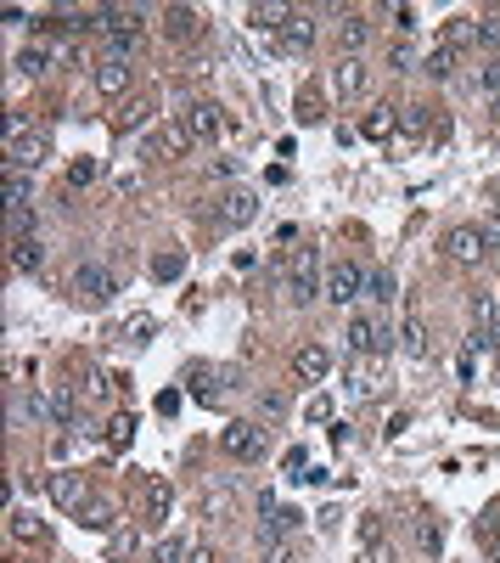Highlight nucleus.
<instances>
[{"instance_id": "23", "label": "nucleus", "mask_w": 500, "mask_h": 563, "mask_svg": "<svg viewBox=\"0 0 500 563\" xmlns=\"http://www.w3.org/2000/svg\"><path fill=\"white\" fill-rule=\"evenodd\" d=\"M473 46L500 57V12H489V17H473Z\"/></svg>"}, {"instance_id": "34", "label": "nucleus", "mask_w": 500, "mask_h": 563, "mask_svg": "<svg viewBox=\"0 0 500 563\" xmlns=\"http://www.w3.org/2000/svg\"><path fill=\"white\" fill-rule=\"evenodd\" d=\"M416 547H422L427 558H439V547H444V536H439V524H427V518H416Z\"/></svg>"}, {"instance_id": "44", "label": "nucleus", "mask_w": 500, "mask_h": 563, "mask_svg": "<svg viewBox=\"0 0 500 563\" xmlns=\"http://www.w3.org/2000/svg\"><path fill=\"white\" fill-rule=\"evenodd\" d=\"M304 417L310 422H332V394H315V401L304 406Z\"/></svg>"}, {"instance_id": "26", "label": "nucleus", "mask_w": 500, "mask_h": 563, "mask_svg": "<svg viewBox=\"0 0 500 563\" xmlns=\"http://www.w3.org/2000/svg\"><path fill=\"white\" fill-rule=\"evenodd\" d=\"M152 119V102H124L118 113H113V124H118V136H129V130H141Z\"/></svg>"}, {"instance_id": "45", "label": "nucleus", "mask_w": 500, "mask_h": 563, "mask_svg": "<svg viewBox=\"0 0 500 563\" xmlns=\"http://www.w3.org/2000/svg\"><path fill=\"white\" fill-rule=\"evenodd\" d=\"M203 513H214V518H225L230 513V490H214L209 502H203Z\"/></svg>"}, {"instance_id": "41", "label": "nucleus", "mask_w": 500, "mask_h": 563, "mask_svg": "<svg viewBox=\"0 0 500 563\" xmlns=\"http://www.w3.org/2000/svg\"><path fill=\"white\" fill-rule=\"evenodd\" d=\"M129 552H136V536H129V529H118V536L107 541V558L118 563V558H129Z\"/></svg>"}, {"instance_id": "28", "label": "nucleus", "mask_w": 500, "mask_h": 563, "mask_svg": "<svg viewBox=\"0 0 500 563\" xmlns=\"http://www.w3.org/2000/svg\"><path fill=\"white\" fill-rule=\"evenodd\" d=\"M152 276H158V282H180V276H186V254H180V248L158 254V259H152Z\"/></svg>"}, {"instance_id": "31", "label": "nucleus", "mask_w": 500, "mask_h": 563, "mask_svg": "<svg viewBox=\"0 0 500 563\" xmlns=\"http://www.w3.org/2000/svg\"><path fill=\"white\" fill-rule=\"evenodd\" d=\"M393 124H399V108H377L372 119H365V136H372V141H383Z\"/></svg>"}, {"instance_id": "9", "label": "nucleus", "mask_w": 500, "mask_h": 563, "mask_svg": "<svg viewBox=\"0 0 500 563\" xmlns=\"http://www.w3.org/2000/svg\"><path fill=\"white\" fill-rule=\"evenodd\" d=\"M365 79H372V68H365V57H338V68H332V90H338L343 102H354V96L365 90Z\"/></svg>"}, {"instance_id": "11", "label": "nucleus", "mask_w": 500, "mask_h": 563, "mask_svg": "<svg viewBox=\"0 0 500 563\" xmlns=\"http://www.w3.org/2000/svg\"><path fill=\"white\" fill-rule=\"evenodd\" d=\"M292 372H298V383H321L332 372V349L326 344H304V349L292 355Z\"/></svg>"}, {"instance_id": "5", "label": "nucleus", "mask_w": 500, "mask_h": 563, "mask_svg": "<svg viewBox=\"0 0 500 563\" xmlns=\"http://www.w3.org/2000/svg\"><path fill=\"white\" fill-rule=\"evenodd\" d=\"M444 254H450L455 265H484V259H489L484 225H450V231H444Z\"/></svg>"}, {"instance_id": "15", "label": "nucleus", "mask_w": 500, "mask_h": 563, "mask_svg": "<svg viewBox=\"0 0 500 563\" xmlns=\"http://www.w3.org/2000/svg\"><path fill=\"white\" fill-rule=\"evenodd\" d=\"M180 152H191V130H186V119L163 124L158 136H152V158H180Z\"/></svg>"}, {"instance_id": "47", "label": "nucleus", "mask_w": 500, "mask_h": 563, "mask_svg": "<svg viewBox=\"0 0 500 563\" xmlns=\"http://www.w3.org/2000/svg\"><path fill=\"white\" fill-rule=\"evenodd\" d=\"M169 502H175V495H169V485H152V513H158V518L169 513Z\"/></svg>"}, {"instance_id": "14", "label": "nucleus", "mask_w": 500, "mask_h": 563, "mask_svg": "<svg viewBox=\"0 0 500 563\" xmlns=\"http://www.w3.org/2000/svg\"><path fill=\"white\" fill-rule=\"evenodd\" d=\"M219 124H225V119H219V108H214V102H191V108H186V130H191V141H214V136H219Z\"/></svg>"}, {"instance_id": "46", "label": "nucleus", "mask_w": 500, "mask_h": 563, "mask_svg": "<svg viewBox=\"0 0 500 563\" xmlns=\"http://www.w3.org/2000/svg\"><path fill=\"white\" fill-rule=\"evenodd\" d=\"M124 333H129V344H147V339H152V321H147V316H136V321L124 327Z\"/></svg>"}, {"instance_id": "32", "label": "nucleus", "mask_w": 500, "mask_h": 563, "mask_svg": "<svg viewBox=\"0 0 500 563\" xmlns=\"http://www.w3.org/2000/svg\"><path fill=\"white\" fill-rule=\"evenodd\" d=\"M12 536H17V541H40L46 524H40L35 513H12Z\"/></svg>"}, {"instance_id": "4", "label": "nucleus", "mask_w": 500, "mask_h": 563, "mask_svg": "<svg viewBox=\"0 0 500 563\" xmlns=\"http://www.w3.org/2000/svg\"><path fill=\"white\" fill-rule=\"evenodd\" d=\"M253 214H259V197H253L248 186H225V192L214 197V225H225V231L253 225Z\"/></svg>"}, {"instance_id": "52", "label": "nucleus", "mask_w": 500, "mask_h": 563, "mask_svg": "<svg viewBox=\"0 0 500 563\" xmlns=\"http://www.w3.org/2000/svg\"><path fill=\"white\" fill-rule=\"evenodd\" d=\"M186 563H214V558H209V552H191V558H186Z\"/></svg>"}, {"instance_id": "38", "label": "nucleus", "mask_w": 500, "mask_h": 563, "mask_svg": "<svg viewBox=\"0 0 500 563\" xmlns=\"http://www.w3.org/2000/svg\"><path fill=\"white\" fill-rule=\"evenodd\" d=\"M478 85H484V96H489V102H500V57H489L484 68H478Z\"/></svg>"}, {"instance_id": "20", "label": "nucleus", "mask_w": 500, "mask_h": 563, "mask_svg": "<svg viewBox=\"0 0 500 563\" xmlns=\"http://www.w3.org/2000/svg\"><path fill=\"white\" fill-rule=\"evenodd\" d=\"M292 17V6H281V0H259V6H248V23L253 28H270V35H281Z\"/></svg>"}, {"instance_id": "18", "label": "nucleus", "mask_w": 500, "mask_h": 563, "mask_svg": "<svg viewBox=\"0 0 500 563\" xmlns=\"http://www.w3.org/2000/svg\"><path fill=\"white\" fill-rule=\"evenodd\" d=\"M276 40H281V51H310V46H315V23H310V12H292Z\"/></svg>"}, {"instance_id": "42", "label": "nucleus", "mask_w": 500, "mask_h": 563, "mask_svg": "<svg viewBox=\"0 0 500 563\" xmlns=\"http://www.w3.org/2000/svg\"><path fill=\"white\" fill-rule=\"evenodd\" d=\"M281 468H287V479H298V474L310 468V451H304V445H292V451H287V462H281Z\"/></svg>"}, {"instance_id": "24", "label": "nucleus", "mask_w": 500, "mask_h": 563, "mask_svg": "<svg viewBox=\"0 0 500 563\" xmlns=\"http://www.w3.org/2000/svg\"><path fill=\"white\" fill-rule=\"evenodd\" d=\"M455 68H461V51L433 46V57H427V68H422V74H433V79H455Z\"/></svg>"}, {"instance_id": "25", "label": "nucleus", "mask_w": 500, "mask_h": 563, "mask_svg": "<svg viewBox=\"0 0 500 563\" xmlns=\"http://www.w3.org/2000/svg\"><path fill=\"white\" fill-rule=\"evenodd\" d=\"M40 259H46V248L35 237H12V265L17 271H40Z\"/></svg>"}, {"instance_id": "30", "label": "nucleus", "mask_w": 500, "mask_h": 563, "mask_svg": "<svg viewBox=\"0 0 500 563\" xmlns=\"http://www.w3.org/2000/svg\"><path fill=\"white\" fill-rule=\"evenodd\" d=\"M163 23H169L175 40H191V35H197V12H191V6H169V12H163Z\"/></svg>"}, {"instance_id": "48", "label": "nucleus", "mask_w": 500, "mask_h": 563, "mask_svg": "<svg viewBox=\"0 0 500 563\" xmlns=\"http://www.w3.org/2000/svg\"><path fill=\"white\" fill-rule=\"evenodd\" d=\"M237 170H242V158H214V175H219V181H230Z\"/></svg>"}, {"instance_id": "33", "label": "nucleus", "mask_w": 500, "mask_h": 563, "mask_svg": "<svg viewBox=\"0 0 500 563\" xmlns=\"http://www.w3.org/2000/svg\"><path fill=\"white\" fill-rule=\"evenodd\" d=\"M186 558H191V552H186V541H180V536H163V541H158V552H152V563H186Z\"/></svg>"}, {"instance_id": "51", "label": "nucleus", "mask_w": 500, "mask_h": 563, "mask_svg": "<svg viewBox=\"0 0 500 563\" xmlns=\"http://www.w3.org/2000/svg\"><path fill=\"white\" fill-rule=\"evenodd\" d=\"M484 237H489V254L500 248V220H484Z\"/></svg>"}, {"instance_id": "1", "label": "nucleus", "mask_w": 500, "mask_h": 563, "mask_svg": "<svg viewBox=\"0 0 500 563\" xmlns=\"http://www.w3.org/2000/svg\"><path fill=\"white\" fill-rule=\"evenodd\" d=\"M68 293H74V299L85 305V310H102L107 299H113V293H118V282H113V271H107V265H74V276H68Z\"/></svg>"}, {"instance_id": "49", "label": "nucleus", "mask_w": 500, "mask_h": 563, "mask_svg": "<svg viewBox=\"0 0 500 563\" xmlns=\"http://www.w3.org/2000/svg\"><path fill=\"white\" fill-rule=\"evenodd\" d=\"M191 394H197V401H203V406H209V401H219V389H214L209 378H197V383H191Z\"/></svg>"}, {"instance_id": "2", "label": "nucleus", "mask_w": 500, "mask_h": 563, "mask_svg": "<svg viewBox=\"0 0 500 563\" xmlns=\"http://www.w3.org/2000/svg\"><path fill=\"white\" fill-rule=\"evenodd\" d=\"M219 451H225V456H237V462H259L264 451H270V434H264L259 422L237 417V422H225V428H219Z\"/></svg>"}, {"instance_id": "13", "label": "nucleus", "mask_w": 500, "mask_h": 563, "mask_svg": "<svg viewBox=\"0 0 500 563\" xmlns=\"http://www.w3.org/2000/svg\"><path fill=\"white\" fill-rule=\"evenodd\" d=\"M51 502L62 507V513H79L90 495H85V479L79 474H51Z\"/></svg>"}, {"instance_id": "27", "label": "nucleus", "mask_w": 500, "mask_h": 563, "mask_svg": "<svg viewBox=\"0 0 500 563\" xmlns=\"http://www.w3.org/2000/svg\"><path fill=\"white\" fill-rule=\"evenodd\" d=\"M46 68H51V46H40V40H35V46H23V51H17V74H46Z\"/></svg>"}, {"instance_id": "21", "label": "nucleus", "mask_w": 500, "mask_h": 563, "mask_svg": "<svg viewBox=\"0 0 500 563\" xmlns=\"http://www.w3.org/2000/svg\"><path fill=\"white\" fill-rule=\"evenodd\" d=\"M365 46H372V23H365L360 12H343V51H349V57H360Z\"/></svg>"}, {"instance_id": "16", "label": "nucleus", "mask_w": 500, "mask_h": 563, "mask_svg": "<svg viewBox=\"0 0 500 563\" xmlns=\"http://www.w3.org/2000/svg\"><path fill=\"white\" fill-rule=\"evenodd\" d=\"M399 344H405V355L411 360H427V327H422V310L416 305H405V327H399Z\"/></svg>"}, {"instance_id": "10", "label": "nucleus", "mask_w": 500, "mask_h": 563, "mask_svg": "<svg viewBox=\"0 0 500 563\" xmlns=\"http://www.w3.org/2000/svg\"><path fill=\"white\" fill-rule=\"evenodd\" d=\"M129 79H136V68H129V57H107V62H96V90L102 96H124Z\"/></svg>"}, {"instance_id": "17", "label": "nucleus", "mask_w": 500, "mask_h": 563, "mask_svg": "<svg viewBox=\"0 0 500 563\" xmlns=\"http://www.w3.org/2000/svg\"><path fill=\"white\" fill-rule=\"evenodd\" d=\"M40 406H46V417H51V422H74V417H79V401H74V389H68V383H51V389L40 394Z\"/></svg>"}, {"instance_id": "40", "label": "nucleus", "mask_w": 500, "mask_h": 563, "mask_svg": "<svg viewBox=\"0 0 500 563\" xmlns=\"http://www.w3.org/2000/svg\"><path fill=\"white\" fill-rule=\"evenodd\" d=\"M85 394H90V401H107V394H113V378H107V372H90V378H85Z\"/></svg>"}, {"instance_id": "37", "label": "nucleus", "mask_w": 500, "mask_h": 563, "mask_svg": "<svg viewBox=\"0 0 500 563\" xmlns=\"http://www.w3.org/2000/svg\"><path fill=\"white\" fill-rule=\"evenodd\" d=\"M79 524L107 529V524H113V507H107V502H85V507H79Z\"/></svg>"}, {"instance_id": "50", "label": "nucleus", "mask_w": 500, "mask_h": 563, "mask_svg": "<svg viewBox=\"0 0 500 563\" xmlns=\"http://www.w3.org/2000/svg\"><path fill=\"white\" fill-rule=\"evenodd\" d=\"M259 412H264V417H281L287 406H281V394H264V401H259Z\"/></svg>"}, {"instance_id": "12", "label": "nucleus", "mask_w": 500, "mask_h": 563, "mask_svg": "<svg viewBox=\"0 0 500 563\" xmlns=\"http://www.w3.org/2000/svg\"><path fill=\"white\" fill-rule=\"evenodd\" d=\"M473 333H489L495 349H500V287H495V293H478V299H473Z\"/></svg>"}, {"instance_id": "29", "label": "nucleus", "mask_w": 500, "mask_h": 563, "mask_svg": "<svg viewBox=\"0 0 500 563\" xmlns=\"http://www.w3.org/2000/svg\"><path fill=\"white\" fill-rule=\"evenodd\" d=\"M439 46L466 51V46H473V17H450V23H444V35H439Z\"/></svg>"}, {"instance_id": "35", "label": "nucleus", "mask_w": 500, "mask_h": 563, "mask_svg": "<svg viewBox=\"0 0 500 563\" xmlns=\"http://www.w3.org/2000/svg\"><path fill=\"white\" fill-rule=\"evenodd\" d=\"M129 440H136V417L107 422V445H113V451H129Z\"/></svg>"}, {"instance_id": "3", "label": "nucleus", "mask_w": 500, "mask_h": 563, "mask_svg": "<svg viewBox=\"0 0 500 563\" xmlns=\"http://www.w3.org/2000/svg\"><path fill=\"white\" fill-rule=\"evenodd\" d=\"M326 293V282H321V254L315 248H298L292 254V271H287V299L292 305H310V299H321Z\"/></svg>"}, {"instance_id": "7", "label": "nucleus", "mask_w": 500, "mask_h": 563, "mask_svg": "<svg viewBox=\"0 0 500 563\" xmlns=\"http://www.w3.org/2000/svg\"><path fill=\"white\" fill-rule=\"evenodd\" d=\"M360 293H365V271H360L354 259H338V265L326 271V299L343 310V305H354V299H360Z\"/></svg>"}, {"instance_id": "22", "label": "nucleus", "mask_w": 500, "mask_h": 563, "mask_svg": "<svg viewBox=\"0 0 500 563\" xmlns=\"http://www.w3.org/2000/svg\"><path fill=\"white\" fill-rule=\"evenodd\" d=\"M343 383H349L354 401H372V394L383 389V372H377V367H349V378H343Z\"/></svg>"}, {"instance_id": "36", "label": "nucleus", "mask_w": 500, "mask_h": 563, "mask_svg": "<svg viewBox=\"0 0 500 563\" xmlns=\"http://www.w3.org/2000/svg\"><path fill=\"white\" fill-rule=\"evenodd\" d=\"M399 130H405V136H427V108H399Z\"/></svg>"}, {"instance_id": "43", "label": "nucleus", "mask_w": 500, "mask_h": 563, "mask_svg": "<svg viewBox=\"0 0 500 563\" xmlns=\"http://www.w3.org/2000/svg\"><path fill=\"white\" fill-rule=\"evenodd\" d=\"M90 181H96V163H90V158H79L74 170H68V192H74V186H90Z\"/></svg>"}, {"instance_id": "8", "label": "nucleus", "mask_w": 500, "mask_h": 563, "mask_svg": "<svg viewBox=\"0 0 500 563\" xmlns=\"http://www.w3.org/2000/svg\"><path fill=\"white\" fill-rule=\"evenodd\" d=\"M388 344H393V327H388V321H377V316H349V349L383 355Z\"/></svg>"}, {"instance_id": "6", "label": "nucleus", "mask_w": 500, "mask_h": 563, "mask_svg": "<svg viewBox=\"0 0 500 563\" xmlns=\"http://www.w3.org/2000/svg\"><path fill=\"white\" fill-rule=\"evenodd\" d=\"M51 152V141L40 136V130H12V141H6V170H40Z\"/></svg>"}, {"instance_id": "53", "label": "nucleus", "mask_w": 500, "mask_h": 563, "mask_svg": "<svg viewBox=\"0 0 500 563\" xmlns=\"http://www.w3.org/2000/svg\"><path fill=\"white\" fill-rule=\"evenodd\" d=\"M495 558H500V536H495Z\"/></svg>"}, {"instance_id": "39", "label": "nucleus", "mask_w": 500, "mask_h": 563, "mask_svg": "<svg viewBox=\"0 0 500 563\" xmlns=\"http://www.w3.org/2000/svg\"><path fill=\"white\" fill-rule=\"evenodd\" d=\"M365 299H393V276L388 271H365Z\"/></svg>"}, {"instance_id": "19", "label": "nucleus", "mask_w": 500, "mask_h": 563, "mask_svg": "<svg viewBox=\"0 0 500 563\" xmlns=\"http://www.w3.org/2000/svg\"><path fill=\"white\" fill-rule=\"evenodd\" d=\"M360 541H365V563H393V547H383V518L377 513L360 518Z\"/></svg>"}]
</instances>
